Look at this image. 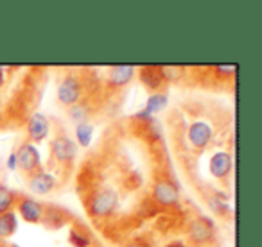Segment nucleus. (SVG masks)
I'll return each instance as SVG.
<instances>
[{"label":"nucleus","mask_w":262,"mask_h":247,"mask_svg":"<svg viewBox=\"0 0 262 247\" xmlns=\"http://www.w3.org/2000/svg\"><path fill=\"white\" fill-rule=\"evenodd\" d=\"M84 204L92 218H106L119 206V193L110 186H99L88 193Z\"/></svg>","instance_id":"f257e3e1"},{"label":"nucleus","mask_w":262,"mask_h":247,"mask_svg":"<svg viewBox=\"0 0 262 247\" xmlns=\"http://www.w3.org/2000/svg\"><path fill=\"white\" fill-rule=\"evenodd\" d=\"M77 147L70 136H67L65 133H58L56 138L51 142V160L52 163H56L61 168H70L76 160Z\"/></svg>","instance_id":"f03ea898"},{"label":"nucleus","mask_w":262,"mask_h":247,"mask_svg":"<svg viewBox=\"0 0 262 247\" xmlns=\"http://www.w3.org/2000/svg\"><path fill=\"white\" fill-rule=\"evenodd\" d=\"M83 91H84V83L79 73H67L58 86L59 104H63L65 108L77 104L79 101H83Z\"/></svg>","instance_id":"7ed1b4c3"},{"label":"nucleus","mask_w":262,"mask_h":247,"mask_svg":"<svg viewBox=\"0 0 262 247\" xmlns=\"http://www.w3.org/2000/svg\"><path fill=\"white\" fill-rule=\"evenodd\" d=\"M153 199L164 208L178 206L180 203L178 185L171 178H165V176L164 178H158L153 185Z\"/></svg>","instance_id":"20e7f679"},{"label":"nucleus","mask_w":262,"mask_h":247,"mask_svg":"<svg viewBox=\"0 0 262 247\" xmlns=\"http://www.w3.org/2000/svg\"><path fill=\"white\" fill-rule=\"evenodd\" d=\"M15 208L18 210L20 217L31 224H41L43 220V208L40 201L33 199L27 193H15Z\"/></svg>","instance_id":"39448f33"},{"label":"nucleus","mask_w":262,"mask_h":247,"mask_svg":"<svg viewBox=\"0 0 262 247\" xmlns=\"http://www.w3.org/2000/svg\"><path fill=\"white\" fill-rule=\"evenodd\" d=\"M187 236L196 247H203L214 240L215 228L207 217H196L194 220H190L189 228H187Z\"/></svg>","instance_id":"423d86ee"},{"label":"nucleus","mask_w":262,"mask_h":247,"mask_svg":"<svg viewBox=\"0 0 262 247\" xmlns=\"http://www.w3.org/2000/svg\"><path fill=\"white\" fill-rule=\"evenodd\" d=\"M16 167L20 168V172H22L26 178L43 168L41 167V160H40V154H38L36 147L31 142H27V140L20 145L18 153H16Z\"/></svg>","instance_id":"0eeeda50"},{"label":"nucleus","mask_w":262,"mask_h":247,"mask_svg":"<svg viewBox=\"0 0 262 247\" xmlns=\"http://www.w3.org/2000/svg\"><path fill=\"white\" fill-rule=\"evenodd\" d=\"M212 126L208 122H203V120H196L189 126V131H187V138H189V143L192 149L196 151H205L208 147L212 140Z\"/></svg>","instance_id":"6e6552de"},{"label":"nucleus","mask_w":262,"mask_h":247,"mask_svg":"<svg viewBox=\"0 0 262 247\" xmlns=\"http://www.w3.org/2000/svg\"><path fill=\"white\" fill-rule=\"evenodd\" d=\"M72 222V213L69 210L61 206H56V204H45L43 208V220L41 224L49 229H61L67 224Z\"/></svg>","instance_id":"1a4fd4ad"},{"label":"nucleus","mask_w":262,"mask_h":247,"mask_svg":"<svg viewBox=\"0 0 262 247\" xmlns=\"http://www.w3.org/2000/svg\"><path fill=\"white\" fill-rule=\"evenodd\" d=\"M51 133V122L45 115L41 113H34L31 115L29 122H27V142L31 143H40Z\"/></svg>","instance_id":"9d476101"},{"label":"nucleus","mask_w":262,"mask_h":247,"mask_svg":"<svg viewBox=\"0 0 262 247\" xmlns=\"http://www.w3.org/2000/svg\"><path fill=\"white\" fill-rule=\"evenodd\" d=\"M27 188L31 190L36 195H45V193H51L56 188V178L47 170H38L34 174L27 176Z\"/></svg>","instance_id":"9b49d317"},{"label":"nucleus","mask_w":262,"mask_h":247,"mask_svg":"<svg viewBox=\"0 0 262 247\" xmlns=\"http://www.w3.org/2000/svg\"><path fill=\"white\" fill-rule=\"evenodd\" d=\"M137 68L135 66H127V65H120V66H113L108 72V79H106V84H108L110 90H119V88H124L131 83V79L135 77Z\"/></svg>","instance_id":"f8f14e48"},{"label":"nucleus","mask_w":262,"mask_h":247,"mask_svg":"<svg viewBox=\"0 0 262 247\" xmlns=\"http://www.w3.org/2000/svg\"><path fill=\"white\" fill-rule=\"evenodd\" d=\"M232 156L228 153H215L210 160V174L217 179H226L230 174H232Z\"/></svg>","instance_id":"ddd939ff"},{"label":"nucleus","mask_w":262,"mask_h":247,"mask_svg":"<svg viewBox=\"0 0 262 247\" xmlns=\"http://www.w3.org/2000/svg\"><path fill=\"white\" fill-rule=\"evenodd\" d=\"M140 79H142L144 86L149 88V90H160L162 84H165L160 66H146V68H142L140 70Z\"/></svg>","instance_id":"4468645a"},{"label":"nucleus","mask_w":262,"mask_h":247,"mask_svg":"<svg viewBox=\"0 0 262 247\" xmlns=\"http://www.w3.org/2000/svg\"><path fill=\"white\" fill-rule=\"evenodd\" d=\"M18 228V218H16L15 211H8V213L0 215V243H4L8 238H11L16 233Z\"/></svg>","instance_id":"2eb2a0df"},{"label":"nucleus","mask_w":262,"mask_h":247,"mask_svg":"<svg viewBox=\"0 0 262 247\" xmlns=\"http://www.w3.org/2000/svg\"><path fill=\"white\" fill-rule=\"evenodd\" d=\"M15 193L6 183H0V215L15 211Z\"/></svg>","instance_id":"dca6fc26"},{"label":"nucleus","mask_w":262,"mask_h":247,"mask_svg":"<svg viewBox=\"0 0 262 247\" xmlns=\"http://www.w3.org/2000/svg\"><path fill=\"white\" fill-rule=\"evenodd\" d=\"M67 113H69V116L76 124H83V122H86L88 116H90V106H88V102L79 101L77 104L67 108Z\"/></svg>","instance_id":"f3484780"},{"label":"nucleus","mask_w":262,"mask_h":247,"mask_svg":"<svg viewBox=\"0 0 262 247\" xmlns=\"http://www.w3.org/2000/svg\"><path fill=\"white\" fill-rule=\"evenodd\" d=\"M160 72H162V77H164L165 83H172V81H180L183 77V72L185 70L182 66H160Z\"/></svg>","instance_id":"a211bd4d"},{"label":"nucleus","mask_w":262,"mask_h":247,"mask_svg":"<svg viewBox=\"0 0 262 247\" xmlns=\"http://www.w3.org/2000/svg\"><path fill=\"white\" fill-rule=\"evenodd\" d=\"M126 247H151V245L146 242V240H131Z\"/></svg>","instance_id":"6ab92c4d"},{"label":"nucleus","mask_w":262,"mask_h":247,"mask_svg":"<svg viewBox=\"0 0 262 247\" xmlns=\"http://www.w3.org/2000/svg\"><path fill=\"white\" fill-rule=\"evenodd\" d=\"M0 247H18V245H15V243H0Z\"/></svg>","instance_id":"aec40b11"}]
</instances>
